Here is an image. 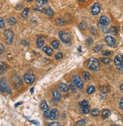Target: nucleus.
<instances>
[{
	"instance_id": "nucleus-1",
	"label": "nucleus",
	"mask_w": 123,
	"mask_h": 126,
	"mask_svg": "<svg viewBox=\"0 0 123 126\" xmlns=\"http://www.w3.org/2000/svg\"><path fill=\"white\" fill-rule=\"evenodd\" d=\"M88 67L90 69V70L93 71H97L100 69V63L99 60L94 58H91L88 60Z\"/></svg>"
},
{
	"instance_id": "nucleus-2",
	"label": "nucleus",
	"mask_w": 123,
	"mask_h": 126,
	"mask_svg": "<svg viewBox=\"0 0 123 126\" xmlns=\"http://www.w3.org/2000/svg\"><path fill=\"white\" fill-rule=\"evenodd\" d=\"M0 91H2V92H8V93H12V91L10 90V88L8 85L7 80L5 78L0 79Z\"/></svg>"
},
{
	"instance_id": "nucleus-3",
	"label": "nucleus",
	"mask_w": 123,
	"mask_h": 126,
	"mask_svg": "<svg viewBox=\"0 0 123 126\" xmlns=\"http://www.w3.org/2000/svg\"><path fill=\"white\" fill-rule=\"evenodd\" d=\"M59 37L64 43H69L71 40V36L70 33L61 31L59 33Z\"/></svg>"
},
{
	"instance_id": "nucleus-4",
	"label": "nucleus",
	"mask_w": 123,
	"mask_h": 126,
	"mask_svg": "<svg viewBox=\"0 0 123 126\" xmlns=\"http://www.w3.org/2000/svg\"><path fill=\"white\" fill-rule=\"evenodd\" d=\"M5 41H6L8 45H11L13 42V38H14V33L12 30H6L5 31Z\"/></svg>"
},
{
	"instance_id": "nucleus-5",
	"label": "nucleus",
	"mask_w": 123,
	"mask_h": 126,
	"mask_svg": "<svg viewBox=\"0 0 123 126\" xmlns=\"http://www.w3.org/2000/svg\"><path fill=\"white\" fill-rule=\"evenodd\" d=\"M24 82L28 84V85H30L32 84L35 80V76L34 74H32L31 73H26L24 74Z\"/></svg>"
},
{
	"instance_id": "nucleus-6",
	"label": "nucleus",
	"mask_w": 123,
	"mask_h": 126,
	"mask_svg": "<svg viewBox=\"0 0 123 126\" xmlns=\"http://www.w3.org/2000/svg\"><path fill=\"white\" fill-rule=\"evenodd\" d=\"M72 79H73V82H74V84L76 85V86L77 88H79L80 89L83 88V82H82V79H80V77L78 75L73 76Z\"/></svg>"
},
{
	"instance_id": "nucleus-7",
	"label": "nucleus",
	"mask_w": 123,
	"mask_h": 126,
	"mask_svg": "<svg viewBox=\"0 0 123 126\" xmlns=\"http://www.w3.org/2000/svg\"><path fill=\"white\" fill-rule=\"evenodd\" d=\"M12 81H13V84L14 85L15 88H19L21 85H22V81H21V79L18 76V75H14L12 78Z\"/></svg>"
},
{
	"instance_id": "nucleus-8",
	"label": "nucleus",
	"mask_w": 123,
	"mask_h": 126,
	"mask_svg": "<svg viewBox=\"0 0 123 126\" xmlns=\"http://www.w3.org/2000/svg\"><path fill=\"white\" fill-rule=\"evenodd\" d=\"M105 42L110 47H114L115 45H116V40H115V39L113 36H106Z\"/></svg>"
},
{
	"instance_id": "nucleus-9",
	"label": "nucleus",
	"mask_w": 123,
	"mask_h": 126,
	"mask_svg": "<svg viewBox=\"0 0 123 126\" xmlns=\"http://www.w3.org/2000/svg\"><path fill=\"white\" fill-rule=\"evenodd\" d=\"M100 5L99 3L96 2L93 5V7L91 8V13L94 15H97L100 12Z\"/></svg>"
},
{
	"instance_id": "nucleus-10",
	"label": "nucleus",
	"mask_w": 123,
	"mask_h": 126,
	"mask_svg": "<svg viewBox=\"0 0 123 126\" xmlns=\"http://www.w3.org/2000/svg\"><path fill=\"white\" fill-rule=\"evenodd\" d=\"M99 23H100V24H103L104 27H106V26L109 25L110 22V20H109V18H107V17H106V16H101V17L100 18Z\"/></svg>"
},
{
	"instance_id": "nucleus-11",
	"label": "nucleus",
	"mask_w": 123,
	"mask_h": 126,
	"mask_svg": "<svg viewBox=\"0 0 123 126\" xmlns=\"http://www.w3.org/2000/svg\"><path fill=\"white\" fill-rule=\"evenodd\" d=\"M123 62V55L122 54H117L115 58L114 63L116 66L120 65Z\"/></svg>"
},
{
	"instance_id": "nucleus-12",
	"label": "nucleus",
	"mask_w": 123,
	"mask_h": 126,
	"mask_svg": "<svg viewBox=\"0 0 123 126\" xmlns=\"http://www.w3.org/2000/svg\"><path fill=\"white\" fill-rule=\"evenodd\" d=\"M58 116V111L56 109H53L51 110V113H50V119H55Z\"/></svg>"
},
{
	"instance_id": "nucleus-13",
	"label": "nucleus",
	"mask_w": 123,
	"mask_h": 126,
	"mask_svg": "<svg viewBox=\"0 0 123 126\" xmlns=\"http://www.w3.org/2000/svg\"><path fill=\"white\" fill-rule=\"evenodd\" d=\"M59 89L61 91H63V92H66L69 89V86L66 84H64V83H60L59 85Z\"/></svg>"
},
{
	"instance_id": "nucleus-14",
	"label": "nucleus",
	"mask_w": 123,
	"mask_h": 126,
	"mask_svg": "<svg viewBox=\"0 0 123 126\" xmlns=\"http://www.w3.org/2000/svg\"><path fill=\"white\" fill-rule=\"evenodd\" d=\"M6 70H7L6 64L3 62H0V76L4 74L5 73V71H6Z\"/></svg>"
},
{
	"instance_id": "nucleus-15",
	"label": "nucleus",
	"mask_w": 123,
	"mask_h": 126,
	"mask_svg": "<svg viewBox=\"0 0 123 126\" xmlns=\"http://www.w3.org/2000/svg\"><path fill=\"white\" fill-rule=\"evenodd\" d=\"M53 97L54 100L55 101H59L61 98V94H60V92H58V91H53Z\"/></svg>"
},
{
	"instance_id": "nucleus-16",
	"label": "nucleus",
	"mask_w": 123,
	"mask_h": 126,
	"mask_svg": "<svg viewBox=\"0 0 123 126\" xmlns=\"http://www.w3.org/2000/svg\"><path fill=\"white\" fill-rule=\"evenodd\" d=\"M43 51H44V52L47 55H48V56H52V54H53L52 49L51 48H49V47H47V46L43 48Z\"/></svg>"
},
{
	"instance_id": "nucleus-17",
	"label": "nucleus",
	"mask_w": 123,
	"mask_h": 126,
	"mask_svg": "<svg viewBox=\"0 0 123 126\" xmlns=\"http://www.w3.org/2000/svg\"><path fill=\"white\" fill-rule=\"evenodd\" d=\"M40 108L42 109V110L45 113V112H46L47 110H48V106L47 104V103L45 101H42L41 103V104H40Z\"/></svg>"
},
{
	"instance_id": "nucleus-18",
	"label": "nucleus",
	"mask_w": 123,
	"mask_h": 126,
	"mask_svg": "<svg viewBox=\"0 0 123 126\" xmlns=\"http://www.w3.org/2000/svg\"><path fill=\"white\" fill-rule=\"evenodd\" d=\"M110 116V111L109 110H104L102 113V118L107 119Z\"/></svg>"
},
{
	"instance_id": "nucleus-19",
	"label": "nucleus",
	"mask_w": 123,
	"mask_h": 126,
	"mask_svg": "<svg viewBox=\"0 0 123 126\" xmlns=\"http://www.w3.org/2000/svg\"><path fill=\"white\" fill-rule=\"evenodd\" d=\"M7 21H8V24L9 25H14V24H16V22H17L16 19L14 18H13V17H10L9 18H8Z\"/></svg>"
},
{
	"instance_id": "nucleus-20",
	"label": "nucleus",
	"mask_w": 123,
	"mask_h": 126,
	"mask_svg": "<svg viewBox=\"0 0 123 126\" xmlns=\"http://www.w3.org/2000/svg\"><path fill=\"white\" fill-rule=\"evenodd\" d=\"M94 91H95V88L93 85H90V86H88V88H87V93L88 94H91L92 93H94Z\"/></svg>"
},
{
	"instance_id": "nucleus-21",
	"label": "nucleus",
	"mask_w": 123,
	"mask_h": 126,
	"mask_svg": "<svg viewBox=\"0 0 123 126\" xmlns=\"http://www.w3.org/2000/svg\"><path fill=\"white\" fill-rule=\"evenodd\" d=\"M37 45L39 48H42V46L44 45V40L42 38H39L37 39Z\"/></svg>"
},
{
	"instance_id": "nucleus-22",
	"label": "nucleus",
	"mask_w": 123,
	"mask_h": 126,
	"mask_svg": "<svg viewBox=\"0 0 123 126\" xmlns=\"http://www.w3.org/2000/svg\"><path fill=\"white\" fill-rule=\"evenodd\" d=\"M56 24L58 26H64L65 24V20L62 18H58L56 20Z\"/></svg>"
},
{
	"instance_id": "nucleus-23",
	"label": "nucleus",
	"mask_w": 123,
	"mask_h": 126,
	"mask_svg": "<svg viewBox=\"0 0 123 126\" xmlns=\"http://www.w3.org/2000/svg\"><path fill=\"white\" fill-rule=\"evenodd\" d=\"M79 29H80V30H85V29H86V27H87V24H86V22H85V21H82V22H81L80 24H79Z\"/></svg>"
},
{
	"instance_id": "nucleus-24",
	"label": "nucleus",
	"mask_w": 123,
	"mask_h": 126,
	"mask_svg": "<svg viewBox=\"0 0 123 126\" xmlns=\"http://www.w3.org/2000/svg\"><path fill=\"white\" fill-rule=\"evenodd\" d=\"M28 14H29V8H24V11H23V12H22V17L23 18H27L28 17Z\"/></svg>"
},
{
	"instance_id": "nucleus-25",
	"label": "nucleus",
	"mask_w": 123,
	"mask_h": 126,
	"mask_svg": "<svg viewBox=\"0 0 123 126\" xmlns=\"http://www.w3.org/2000/svg\"><path fill=\"white\" fill-rule=\"evenodd\" d=\"M100 91H101V93L102 94H107V93H108V91H109V88L107 87V86H101L100 88Z\"/></svg>"
},
{
	"instance_id": "nucleus-26",
	"label": "nucleus",
	"mask_w": 123,
	"mask_h": 126,
	"mask_svg": "<svg viewBox=\"0 0 123 126\" xmlns=\"http://www.w3.org/2000/svg\"><path fill=\"white\" fill-rule=\"evenodd\" d=\"M91 115L93 116H97L99 115L100 110H98V109H93V110L91 111Z\"/></svg>"
},
{
	"instance_id": "nucleus-27",
	"label": "nucleus",
	"mask_w": 123,
	"mask_h": 126,
	"mask_svg": "<svg viewBox=\"0 0 123 126\" xmlns=\"http://www.w3.org/2000/svg\"><path fill=\"white\" fill-rule=\"evenodd\" d=\"M45 14H46L48 16H53L54 11H53V10H52L51 8H48L45 10Z\"/></svg>"
},
{
	"instance_id": "nucleus-28",
	"label": "nucleus",
	"mask_w": 123,
	"mask_h": 126,
	"mask_svg": "<svg viewBox=\"0 0 123 126\" xmlns=\"http://www.w3.org/2000/svg\"><path fill=\"white\" fill-rule=\"evenodd\" d=\"M52 45L54 49H58L59 47V42L58 41V40H54V41H53L52 42Z\"/></svg>"
},
{
	"instance_id": "nucleus-29",
	"label": "nucleus",
	"mask_w": 123,
	"mask_h": 126,
	"mask_svg": "<svg viewBox=\"0 0 123 126\" xmlns=\"http://www.w3.org/2000/svg\"><path fill=\"white\" fill-rule=\"evenodd\" d=\"M102 48H103V45H98L94 48V52H96V53L99 52V51H100L102 50Z\"/></svg>"
},
{
	"instance_id": "nucleus-30",
	"label": "nucleus",
	"mask_w": 123,
	"mask_h": 126,
	"mask_svg": "<svg viewBox=\"0 0 123 126\" xmlns=\"http://www.w3.org/2000/svg\"><path fill=\"white\" fill-rule=\"evenodd\" d=\"M100 60H101V62L103 63V64H107L110 62V58H102L101 59H100Z\"/></svg>"
},
{
	"instance_id": "nucleus-31",
	"label": "nucleus",
	"mask_w": 123,
	"mask_h": 126,
	"mask_svg": "<svg viewBox=\"0 0 123 126\" xmlns=\"http://www.w3.org/2000/svg\"><path fill=\"white\" fill-rule=\"evenodd\" d=\"M80 106L81 108L85 107V106H88V102L86 100H84L80 103Z\"/></svg>"
},
{
	"instance_id": "nucleus-32",
	"label": "nucleus",
	"mask_w": 123,
	"mask_h": 126,
	"mask_svg": "<svg viewBox=\"0 0 123 126\" xmlns=\"http://www.w3.org/2000/svg\"><path fill=\"white\" fill-rule=\"evenodd\" d=\"M83 75H84V79H85V80L88 81L89 79H90V73H89L88 72H84Z\"/></svg>"
},
{
	"instance_id": "nucleus-33",
	"label": "nucleus",
	"mask_w": 123,
	"mask_h": 126,
	"mask_svg": "<svg viewBox=\"0 0 123 126\" xmlns=\"http://www.w3.org/2000/svg\"><path fill=\"white\" fill-rule=\"evenodd\" d=\"M110 32H112V33H113L114 35H116V34L118 33V28H117L116 27H111Z\"/></svg>"
},
{
	"instance_id": "nucleus-34",
	"label": "nucleus",
	"mask_w": 123,
	"mask_h": 126,
	"mask_svg": "<svg viewBox=\"0 0 123 126\" xmlns=\"http://www.w3.org/2000/svg\"><path fill=\"white\" fill-rule=\"evenodd\" d=\"M82 113L84 114H88L89 112H90V110H89V106L83 107V108H82Z\"/></svg>"
},
{
	"instance_id": "nucleus-35",
	"label": "nucleus",
	"mask_w": 123,
	"mask_h": 126,
	"mask_svg": "<svg viewBox=\"0 0 123 126\" xmlns=\"http://www.w3.org/2000/svg\"><path fill=\"white\" fill-rule=\"evenodd\" d=\"M92 42H93V39H92V38L89 37V38L87 39V40H86V44H87L88 45H91L92 44Z\"/></svg>"
},
{
	"instance_id": "nucleus-36",
	"label": "nucleus",
	"mask_w": 123,
	"mask_h": 126,
	"mask_svg": "<svg viewBox=\"0 0 123 126\" xmlns=\"http://www.w3.org/2000/svg\"><path fill=\"white\" fill-rule=\"evenodd\" d=\"M48 2V0H37V3L39 5H44Z\"/></svg>"
},
{
	"instance_id": "nucleus-37",
	"label": "nucleus",
	"mask_w": 123,
	"mask_h": 126,
	"mask_svg": "<svg viewBox=\"0 0 123 126\" xmlns=\"http://www.w3.org/2000/svg\"><path fill=\"white\" fill-rule=\"evenodd\" d=\"M76 85L74 84V82H72V83H71L70 84V88L72 90V91H73V92H76Z\"/></svg>"
},
{
	"instance_id": "nucleus-38",
	"label": "nucleus",
	"mask_w": 123,
	"mask_h": 126,
	"mask_svg": "<svg viewBox=\"0 0 123 126\" xmlns=\"http://www.w3.org/2000/svg\"><path fill=\"white\" fill-rule=\"evenodd\" d=\"M91 32L93 34H94V35H97V30H96L95 27H92L91 28Z\"/></svg>"
},
{
	"instance_id": "nucleus-39",
	"label": "nucleus",
	"mask_w": 123,
	"mask_h": 126,
	"mask_svg": "<svg viewBox=\"0 0 123 126\" xmlns=\"http://www.w3.org/2000/svg\"><path fill=\"white\" fill-rule=\"evenodd\" d=\"M63 58V54L62 53H58L57 54L55 55V58L56 59H60V58Z\"/></svg>"
},
{
	"instance_id": "nucleus-40",
	"label": "nucleus",
	"mask_w": 123,
	"mask_h": 126,
	"mask_svg": "<svg viewBox=\"0 0 123 126\" xmlns=\"http://www.w3.org/2000/svg\"><path fill=\"white\" fill-rule=\"evenodd\" d=\"M48 126H60V124L57 122H51V123H49Z\"/></svg>"
},
{
	"instance_id": "nucleus-41",
	"label": "nucleus",
	"mask_w": 123,
	"mask_h": 126,
	"mask_svg": "<svg viewBox=\"0 0 123 126\" xmlns=\"http://www.w3.org/2000/svg\"><path fill=\"white\" fill-rule=\"evenodd\" d=\"M50 113H51V110H47L46 112H45L44 113V114H45V116L46 118H48V119H49V117H50Z\"/></svg>"
},
{
	"instance_id": "nucleus-42",
	"label": "nucleus",
	"mask_w": 123,
	"mask_h": 126,
	"mask_svg": "<svg viewBox=\"0 0 123 126\" xmlns=\"http://www.w3.org/2000/svg\"><path fill=\"white\" fill-rule=\"evenodd\" d=\"M4 26H5V22H4L2 18H0V29L2 28V27H4Z\"/></svg>"
},
{
	"instance_id": "nucleus-43",
	"label": "nucleus",
	"mask_w": 123,
	"mask_h": 126,
	"mask_svg": "<svg viewBox=\"0 0 123 126\" xmlns=\"http://www.w3.org/2000/svg\"><path fill=\"white\" fill-rule=\"evenodd\" d=\"M103 32L104 33H110V29H109V28H107V27H104V28H103Z\"/></svg>"
},
{
	"instance_id": "nucleus-44",
	"label": "nucleus",
	"mask_w": 123,
	"mask_h": 126,
	"mask_svg": "<svg viewBox=\"0 0 123 126\" xmlns=\"http://www.w3.org/2000/svg\"><path fill=\"white\" fill-rule=\"evenodd\" d=\"M76 124H77V125H83L85 124V120H80V121L77 122Z\"/></svg>"
},
{
	"instance_id": "nucleus-45",
	"label": "nucleus",
	"mask_w": 123,
	"mask_h": 126,
	"mask_svg": "<svg viewBox=\"0 0 123 126\" xmlns=\"http://www.w3.org/2000/svg\"><path fill=\"white\" fill-rule=\"evenodd\" d=\"M110 54H111V52H110V51H103V55H104V56H110Z\"/></svg>"
},
{
	"instance_id": "nucleus-46",
	"label": "nucleus",
	"mask_w": 123,
	"mask_h": 126,
	"mask_svg": "<svg viewBox=\"0 0 123 126\" xmlns=\"http://www.w3.org/2000/svg\"><path fill=\"white\" fill-rule=\"evenodd\" d=\"M117 67H118V70L121 72H123V62L122 63V64L119 66H117Z\"/></svg>"
},
{
	"instance_id": "nucleus-47",
	"label": "nucleus",
	"mask_w": 123,
	"mask_h": 126,
	"mask_svg": "<svg viewBox=\"0 0 123 126\" xmlns=\"http://www.w3.org/2000/svg\"><path fill=\"white\" fill-rule=\"evenodd\" d=\"M4 50H5L4 46H3L2 44H0V54H2L4 52Z\"/></svg>"
},
{
	"instance_id": "nucleus-48",
	"label": "nucleus",
	"mask_w": 123,
	"mask_h": 126,
	"mask_svg": "<svg viewBox=\"0 0 123 126\" xmlns=\"http://www.w3.org/2000/svg\"><path fill=\"white\" fill-rule=\"evenodd\" d=\"M42 7H35L34 8V10L35 11H42Z\"/></svg>"
},
{
	"instance_id": "nucleus-49",
	"label": "nucleus",
	"mask_w": 123,
	"mask_h": 126,
	"mask_svg": "<svg viewBox=\"0 0 123 126\" xmlns=\"http://www.w3.org/2000/svg\"><path fill=\"white\" fill-rule=\"evenodd\" d=\"M119 105H120V108L122 109V110H123V98L121 100V101H120V104H119Z\"/></svg>"
},
{
	"instance_id": "nucleus-50",
	"label": "nucleus",
	"mask_w": 123,
	"mask_h": 126,
	"mask_svg": "<svg viewBox=\"0 0 123 126\" xmlns=\"http://www.w3.org/2000/svg\"><path fill=\"white\" fill-rule=\"evenodd\" d=\"M98 27H100V28H104V27H104L103 24H100V23H98Z\"/></svg>"
},
{
	"instance_id": "nucleus-51",
	"label": "nucleus",
	"mask_w": 123,
	"mask_h": 126,
	"mask_svg": "<svg viewBox=\"0 0 123 126\" xmlns=\"http://www.w3.org/2000/svg\"><path fill=\"white\" fill-rule=\"evenodd\" d=\"M32 123H35V125H39V122H37V121H31Z\"/></svg>"
},
{
	"instance_id": "nucleus-52",
	"label": "nucleus",
	"mask_w": 123,
	"mask_h": 126,
	"mask_svg": "<svg viewBox=\"0 0 123 126\" xmlns=\"http://www.w3.org/2000/svg\"><path fill=\"white\" fill-rule=\"evenodd\" d=\"M22 104V102H19V103H18V104H15V107H18L20 104Z\"/></svg>"
},
{
	"instance_id": "nucleus-53",
	"label": "nucleus",
	"mask_w": 123,
	"mask_h": 126,
	"mask_svg": "<svg viewBox=\"0 0 123 126\" xmlns=\"http://www.w3.org/2000/svg\"><path fill=\"white\" fill-rule=\"evenodd\" d=\"M120 89H121V91H122V92L123 93V83L121 85V86H120Z\"/></svg>"
},
{
	"instance_id": "nucleus-54",
	"label": "nucleus",
	"mask_w": 123,
	"mask_h": 126,
	"mask_svg": "<svg viewBox=\"0 0 123 126\" xmlns=\"http://www.w3.org/2000/svg\"><path fill=\"white\" fill-rule=\"evenodd\" d=\"M22 43H23V44H25L26 45H29V43L26 42V41H23V42H22Z\"/></svg>"
},
{
	"instance_id": "nucleus-55",
	"label": "nucleus",
	"mask_w": 123,
	"mask_h": 126,
	"mask_svg": "<svg viewBox=\"0 0 123 126\" xmlns=\"http://www.w3.org/2000/svg\"><path fill=\"white\" fill-rule=\"evenodd\" d=\"M30 92H31L32 94L33 93V88H31V90H30Z\"/></svg>"
},
{
	"instance_id": "nucleus-56",
	"label": "nucleus",
	"mask_w": 123,
	"mask_h": 126,
	"mask_svg": "<svg viewBox=\"0 0 123 126\" xmlns=\"http://www.w3.org/2000/svg\"><path fill=\"white\" fill-rule=\"evenodd\" d=\"M79 51H80V52L82 51V48H81V47H79Z\"/></svg>"
},
{
	"instance_id": "nucleus-57",
	"label": "nucleus",
	"mask_w": 123,
	"mask_h": 126,
	"mask_svg": "<svg viewBox=\"0 0 123 126\" xmlns=\"http://www.w3.org/2000/svg\"><path fill=\"white\" fill-rule=\"evenodd\" d=\"M25 1H26V2H32V0H25Z\"/></svg>"
},
{
	"instance_id": "nucleus-58",
	"label": "nucleus",
	"mask_w": 123,
	"mask_h": 126,
	"mask_svg": "<svg viewBox=\"0 0 123 126\" xmlns=\"http://www.w3.org/2000/svg\"><path fill=\"white\" fill-rule=\"evenodd\" d=\"M79 2H85V0H79Z\"/></svg>"
},
{
	"instance_id": "nucleus-59",
	"label": "nucleus",
	"mask_w": 123,
	"mask_h": 126,
	"mask_svg": "<svg viewBox=\"0 0 123 126\" xmlns=\"http://www.w3.org/2000/svg\"><path fill=\"white\" fill-rule=\"evenodd\" d=\"M111 126H118V125H111Z\"/></svg>"
}]
</instances>
